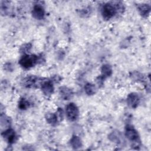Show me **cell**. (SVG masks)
<instances>
[{
  "mask_svg": "<svg viewBox=\"0 0 151 151\" xmlns=\"http://www.w3.org/2000/svg\"><path fill=\"white\" fill-rule=\"evenodd\" d=\"M124 9L123 4L120 2H111L104 4L101 8V15L106 20L113 18L118 12H122Z\"/></svg>",
  "mask_w": 151,
  "mask_h": 151,
  "instance_id": "cell-1",
  "label": "cell"
},
{
  "mask_svg": "<svg viewBox=\"0 0 151 151\" xmlns=\"http://www.w3.org/2000/svg\"><path fill=\"white\" fill-rule=\"evenodd\" d=\"M46 79L44 78L38 77L35 76H29L22 80L23 86L27 88H33L41 87L42 84Z\"/></svg>",
  "mask_w": 151,
  "mask_h": 151,
  "instance_id": "cell-2",
  "label": "cell"
},
{
  "mask_svg": "<svg viewBox=\"0 0 151 151\" xmlns=\"http://www.w3.org/2000/svg\"><path fill=\"white\" fill-rule=\"evenodd\" d=\"M38 55L24 54L19 60V65L25 69H29L38 63Z\"/></svg>",
  "mask_w": 151,
  "mask_h": 151,
  "instance_id": "cell-3",
  "label": "cell"
},
{
  "mask_svg": "<svg viewBox=\"0 0 151 151\" xmlns=\"http://www.w3.org/2000/svg\"><path fill=\"white\" fill-rule=\"evenodd\" d=\"M125 136L130 141L133 142L136 146L137 145L140 143L139 134L135 128L131 124H127L126 126Z\"/></svg>",
  "mask_w": 151,
  "mask_h": 151,
  "instance_id": "cell-4",
  "label": "cell"
},
{
  "mask_svg": "<svg viewBox=\"0 0 151 151\" xmlns=\"http://www.w3.org/2000/svg\"><path fill=\"white\" fill-rule=\"evenodd\" d=\"M65 113L67 119L71 122L76 120L79 116L78 108L74 103H70L67 105L65 107Z\"/></svg>",
  "mask_w": 151,
  "mask_h": 151,
  "instance_id": "cell-5",
  "label": "cell"
},
{
  "mask_svg": "<svg viewBox=\"0 0 151 151\" xmlns=\"http://www.w3.org/2000/svg\"><path fill=\"white\" fill-rule=\"evenodd\" d=\"M32 14L35 19H42L45 15V10L42 5L40 4H35L32 8Z\"/></svg>",
  "mask_w": 151,
  "mask_h": 151,
  "instance_id": "cell-6",
  "label": "cell"
},
{
  "mask_svg": "<svg viewBox=\"0 0 151 151\" xmlns=\"http://www.w3.org/2000/svg\"><path fill=\"white\" fill-rule=\"evenodd\" d=\"M40 88L44 94L47 96H51L54 92V86L51 80L46 79L42 84Z\"/></svg>",
  "mask_w": 151,
  "mask_h": 151,
  "instance_id": "cell-7",
  "label": "cell"
},
{
  "mask_svg": "<svg viewBox=\"0 0 151 151\" xmlns=\"http://www.w3.org/2000/svg\"><path fill=\"white\" fill-rule=\"evenodd\" d=\"M140 103V98L137 94L132 93L127 96V103L132 108H136Z\"/></svg>",
  "mask_w": 151,
  "mask_h": 151,
  "instance_id": "cell-8",
  "label": "cell"
},
{
  "mask_svg": "<svg viewBox=\"0 0 151 151\" xmlns=\"http://www.w3.org/2000/svg\"><path fill=\"white\" fill-rule=\"evenodd\" d=\"M2 137L8 143L12 144L15 141L16 134L15 131L12 129H7L4 130L1 134Z\"/></svg>",
  "mask_w": 151,
  "mask_h": 151,
  "instance_id": "cell-9",
  "label": "cell"
},
{
  "mask_svg": "<svg viewBox=\"0 0 151 151\" xmlns=\"http://www.w3.org/2000/svg\"><path fill=\"white\" fill-rule=\"evenodd\" d=\"M59 94L61 98L65 100L70 99L73 96V91L65 86H62L59 88Z\"/></svg>",
  "mask_w": 151,
  "mask_h": 151,
  "instance_id": "cell-10",
  "label": "cell"
},
{
  "mask_svg": "<svg viewBox=\"0 0 151 151\" xmlns=\"http://www.w3.org/2000/svg\"><path fill=\"white\" fill-rule=\"evenodd\" d=\"M137 8L140 14V15L146 18L150 14V6L146 4H140L137 5Z\"/></svg>",
  "mask_w": 151,
  "mask_h": 151,
  "instance_id": "cell-11",
  "label": "cell"
},
{
  "mask_svg": "<svg viewBox=\"0 0 151 151\" xmlns=\"http://www.w3.org/2000/svg\"><path fill=\"white\" fill-rule=\"evenodd\" d=\"M45 118L47 122L52 126H55L57 124L58 122H60V120L57 117L56 113H48L45 114Z\"/></svg>",
  "mask_w": 151,
  "mask_h": 151,
  "instance_id": "cell-12",
  "label": "cell"
},
{
  "mask_svg": "<svg viewBox=\"0 0 151 151\" xmlns=\"http://www.w3.org/2000/svg\"><path fill=\"white\" fill-rule=\"evenodd\" d=\"M101 76H102L105 79L107 77H110L112 74V68L109 64H104L101 67Z\"/></svg>",
  "mask_w": 151,
  "mask_h": 151,
  "instance_id": "cell-13",
  "label": "cell"
},
{
  "mask_svg": "<svg viewBox=\"0 0 151 151\" xmlns=\"http://www.w3.org/2000/svg\"><path fill=\"white\" fill-rule=\"evenodd\" d=\"M70 145L74 149H77L82 146V143L79 137L77 136H73L70 140Z\"/></svg>",
  "mask_w": 151,
  "mask_h": 151,
  "instance_id": "cell-14",
  "label": "cell"
},
{
  "mask_svg": "<svg viewBox=\"0 0 151 151\" xmlns=\"http://www.w3.org/2000/svg\"><path fill=\"white\" fill-rule=\"evenodd\" d=\"M84 90L87 94L89 96H91L94 94L96 93L97 89L94 84L88 83L84 86Z\"/></svg>",
  "mask_w": 151,
  "mask_h": 151,
  "instance_id": "cell-15",
  "label": "cell"
},
{
  "mask_svg": "<svg viewBox=\"0 0 151 151\" xmlns=\"http://www.w3.org/2000/svg\"><path fill=\"white\" fill-rule=\"evenodd\" d=\"M29 106V103L25 99H21L18 103V107L21 110H26Z\"/></svg>",
  "mask_w": 151,
  "mask_h": 151,
  "instance_id": "cell-16",
  "label": "cell"
},
{
  "mask_svg": "<svg viewBox=\"0 0 151 151\" xmlns=\"http://www.w3.org/2000/svg\"><path fill=\"white\" fill-rule=\"evenodd\" d=\"M11 124L10 119L6 115L1 114V126H9Z\"/></svg>",
  "mask_w": 151,
  "mask_h": 151,
  "instance_id": "cell-17",
  "label": "cell"
},
{
  "mask_svg": "<svg viewBox=\"0 0 151 151\" xmlns=\"http://www.w3.org/2000/svg\"><path fill=\"white\" fill-rule=\"evenodd\" d=\"M132 78H133L136 81L143 82V81H145L144 76L141 73H140L139 72L135 71V72L132 73Z\"/></svg>",
  "mask_w": 151,
  "mask_h": 151,
  "instance_id": "cell-18",
  "label": "cell"
},
{
  "mask_svg": "<svg viewBox=\"0 0 151 151\" xmlns=\"http://www.w3.org/2000/svg\"><path fill=\"white\" fill-rule=\"evenodd\" d=\"M31 44L30 43H26V44H23L21 48H20V51L21 52H22L25 54H26L25 53L29 52L31 48Z\"/></svg>",
  "mask_w": 151,
  "mask_h": 151,
  "instance_id": "cell-19",
  "label": "cell"
},
{
  "mask_svg": "<svg viewBox=\"0 0 151 151\" xmlns=\"http://www.w3.org/2000/svg\"><path fill=\"white\" fill-rule=\"evenodd\" d=\"M89 8H86L83 9L80 11V15H83L84 17H86L87 15H88L89 13H90V10H89Z\"/></svg>",
  "mask_w": 151,
  "mask_h": 151,
  "instance_id": "cell-20",
  "label": "cell"
},
{
  "mask_svg": "<svg viewBox=\"0 0 151 151\" xmlns=\"http://www.w3.org/2000/svg\"><path fill=\"white\" fill-rule=\"evenodd\" d=\"M52 80H51L52 82L54 81V82H55V83H58V82H59V81H61V77H60L59 76H55L53 77Z\"/></svg>",
  "mask_w": 151,
  "mask_h": 151,
  "instance_id": "cell-21",
  "label": "cell"
}]
</instances>
